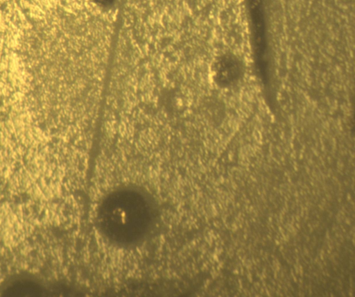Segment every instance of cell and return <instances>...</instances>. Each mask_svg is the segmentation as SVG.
<instances>
[{"label":"cell","instance_id":"cell-1","mask_svg":"<svg viewBox=\"0 0 355 297\" xmlns=\"http://www.w3.org/2000/svg\"><path fill=\"white\" fill-rule=\"evenodd\" d=\"M115 201L109 206V211L103 212V222H109L110 228L122 230L123 233H135L141 227V219H146L148 203L137 201ZM144 223V222H141Z\"/></svg>","mask_w":355,"mask_h":297},{"label":"cell","instance_id":"cell-3","mask_svg":"<svg viewBox=\"0 0 355 297\" xmlns=\"http://www.w3.org/2000/svg\"><path fill=\"white\" fill-rule=\"evenodd\" d=\"M98 3L102 4V5H107L111 3L113 0H94Z\"/></svg>","mask_w":355,"mask_h":297},{"label":"cell","instance_id":"cell-2","mask_svg":"<svg viewBox=\"0 0 355 297\" xmlns=\"http://www.w3.org/2000/svg\"><path fill=\"white\" fill-rule=\"evenodd\" d=\"M216 80L222 85H230L236 81L241 73L239 60L233 56H222L214 68Z\"/></svg>","mask_w":355,"mask_h":297}]
</instances>
